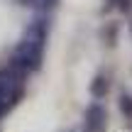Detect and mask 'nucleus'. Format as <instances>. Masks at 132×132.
Masks as SVG:
<instances>
[{
	"instance_id": "obj_3",
	"label": "nucleus",
	"mask_w": 132,
	"mask_h": 132,
	"mask_svg": "<svg viewBox=\"0 0 132 132\" xmlns=\"http://www.w3.org/2000/svg\"><path fill=\"white\" fill-rule=\"evenodd\" d=\"M22 5H29V7H39L42 5V0H20Z\"/></svg>"
},
{
	"instance_id": "obj_1",
	"label": "nucleus",
	"mask_w": 132,
	"mask_h": 132,
	"mask_svg": "<svg viewBox=\"0 0 132 132\" xmlns=\"http://www.w3.org/2000/svg\"><path fill=\"white\" fill-rule=\"evenodd\" d=\"M103 125H105V110H103V105H98V103L90 105L88 113H86V130H88V132H100Z\"/></svg>"
},
{
	"instance_id": "obj_2",
	"label": "nucleus",
	"mask_w": 132,
	"mask_h": 132,
	"mask_svg": "<svg viewBox=\"0 0 132 132\" xmlns=\"http://www.w3.org/2000/svg\"><path fill=\"white\" fill-rule=\"evenodd\" d=\"M90 90H93V95H98V98H100V95L108 90V83H105V78H95V83H93V88H90Z\"/></svg>"
}]
</instances>
